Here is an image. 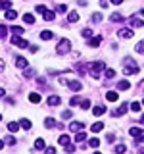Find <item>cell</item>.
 I'll return each mask as SVG.
<instances>
[{
  "instance_id": "6da1fadb",
  "label": "cell",
  "mask_w": 144,
  "mask_h": 154,
  "mask_svg": "<svg viewBox=\"0 0 144 154\" xmlns=\"http://www.w3.org/2000/svg\"><path fill=\"white\" fill-rule=\"evenodd\" d=\"M123 73L125 75H136L138 73V66L134 64L133 58H125V64H123Z\"/></svg>"
},
{
  "instance_id": "7a4b0ae2",
  "label": "cell",
  "mask_w": 144,
  "mask_h": 154,
  "mask_svg": "<svg viewBox=\"0 0 144 154\" xmlns=\"http://www.w3.org/2000/svg\"><path fill=\"white\" fill-rule=\"evenodd\" d=\"M88 67H90V73H92V77H100V73L106 71V64H104V62H90Z\"/></svg>"
},
{
  "instance_id": "3957f363",
  "label": "cell",
  "mask_w": 144,
  "mask_h": 154,
  "mask_svg": "<svg viewBox=\"0 0 144 154\" xmlns=\"http://www.w3.org/2000/svg\"><path fill=\"white\" fill-rule=\"evenodd\" d=\"M69 48H71V42H69V38H62L60 42H58V46H56V52L60 56H64L69 52Z\"/></svg>"
},
{
  "instance_id": "277c9868",
  "label": "cell",
  "mask_w": 144,
  "mask_h": 154,
  "mask_svg": "<svg viewBox=\"0 0 144 154\" xmlns=\"http://www.w3.org/2000/svg\"><path fill=\"white\" fill-rule=\"evenodd\" d=\"M10 42H12V45H16L17 48H27V46H31V45L25 41V38H21V37H17V35H14L12 38H10Z\"/></svg>"
},
{
  "instance_id": "5b68a950",
  "label": "cell",
  "mask_w": 144,
  "mask_h": 154,
  "mask_svg": "<svg viewBox=\"0 0 144 154\" xmlns=\"http://www.w3.org/2000/svg\"><path fill=\"white\" fill-rule=\"evenodd\" d=\"M131 135L136 137V143H144V131L138 127H131Z\"/></svg>"
},
{
  "instance_id": "8992f818",
  "label": "cell",
  "mask_w": 144,
  "mask_h": 154,
  "mask_svg": "<svg viewBox=\"0 0 144 154\" xmlns=\"http://www.w3.org/2000/svg\"><path fill=\"white\" fill-rule=\"evenodd\" d=\"M117 35L121 37V38H133L134 31H131L129 27H123V29H119V31H117Z\"/></svg>"
},
{
  "instance_id": "52a82bcc",
  "label": "cell",
  "mask_w": 144,
  "mask_h": 154,
  "mask_svg": "<svg viewBox=\"0 0 144 154\" xmlns=\"http://www.w3.org/2000/svg\"><path fill=\"white\" fill-rule=\"evenodd\" d=\"M69 129H71L73 133H81V131L85 129V123H83V122H73V123L69 125Z\"/></svg>"
},
{
  "instance_id": "ba28073f",
  "label": "cell",
  "mask_w": 144,
  "mask_h": 154,
  "mask_svg": "<svg viewBox=\"0 0 144 154\" xmlns=\"http://www.w3.org/2000/svg\"><path fill=\"white\" fill-rule=\"evenodd\" d=\"M40 100H42L40 93H31V94H29V102H33V104H38Z\"/></svg>"
},
{
  "instance_id": "9c48e42d",
  "label": "cell",
  "mask_w": 144,
  "mask_h": 154,
  "mask_svg": "<svg viewBox=\"0 0 144 154\" xmlns=\"http://www.w3.org/2000/svg\"><path fill=\"white\" fill-rule=\"evenodd\" d=\"M129 25H131V27H144V21L138 19V17H131V19H129Z\"/></svg>"
},
{
  "instance_id": "30bf717a",
  "label": "cell",
  "mask_w": 144,
  "mask_h": 154,
  "mask_svg": "<svg viewBox=\"0 0 144 154\" xmlns=\"http://www.w3.org/2000/svg\"><path fill=\"white\" fill-rule=\"evenodd\" d=\"M127 110H129V104H125V102H123V104L113 112V116H123V114H127Z\"/></svg>"
},
{
  "instance_id": "8fae6325",
  "label": "cell",
  "mask_w": 144,
  "mask_h": 154,
  "mask_svg": "<svg viewBox=\"0 0 144 154\" xmlns=\"http://www.w3.org/2000/svg\"><path fill=\"white\" fill-rule=\"evenodd\" d=\"M92 114H94V116H104V114H106V106H102V104L94 106V108H92Z\"/></svg>"
},
{
  "instance_id": "7c38bea8",
  "label": "cell",
  "mask_w": 144,
  "mask_h": 154,
  "mask_svg": "<svg viewBox=\"0 0 144 154\" xmlns=\"http://www.w3.org/2000/svg\"><path fill=\"white\" fill-rule=\"evenodd\" d=\"M67 87H69L71 91H81L83 89V85H81L79 81H67Z\"/></svg>"
},
{
  "instance_id": "4fadbf2b",
  "label": "cell",
  "mask_w": 144,
  "mask_h": 154,
  "mask_svg": "<svg viewBox=\"0 0 144 154\" xmlns=\"http://www.w3.org/2000/svg\"><path fill=\"white\" fill-rule=\"evenodd\" d=\"M100 42H102V37H100V35H96V37H92V38H90V41H88V46L96 48V46L100 45Z\"/></svg>"
},
{
  "instance_id": "5bb4252c",
  "label": "cell",
  "mask_w": 144,
  "mask_h": 154,
  "mask_svg": "<svg viewBox=\"0 0 144 154\" xmlns=\"http://www.w3.org/2000/svg\"><path fill=\"white\" fill-rule=\"evenodd\" d=\"M117 89L119 91H127V89H131V83H129L127 79H123V81H119V83H117Z\"/></svg>"
},
{
  "instance_id": "9a60e30c",
  "label": "cell",
  "mask_w": 144,
  "mask_h": 154,
  "mask_svg": "<svg viewBox=\"0 0 144 154\" xmlns=\"http://www.w3.org/2000/svg\"><path fill=\"white\" fill-rule=\"evenodd\" d=\"M4 17L12 21V19H16V17H17V12H16V10H8V12H4Z\"/></svg>"
},
{
  "instance_id": "2e32d148",
  "label": "cell",
  "mask_w": 144,
  "mask_h": 154,
  "mask_svg": "<svg viewBox=\"0 0 144 154\" xmlns=\"http://www.w3.org/2000/svg\"><path fill=\"white\" fill-rule=\"evenodd\" d=\"M52 37H54V33H52V31H48V29H44V31L40 33V38H42V41H50Z\"/></svg>"
},
{
  "instance_id": "e0dca14e",
  "label": "cell",
  "mask_w": 144,
  "mask_h": 154,
  "mask_svg": "<svg viewBox=\"0 0 144 154\" xmlns=\"http://www.w3.org/2000/svg\"><path fill=\"white\" fill-rule=\"evenodd\" d=\"M27 64H29V62L25 60V58H21V56L16 58V66H17V67H27Z\"/></svg>"
},
{
  "instance_id": "ac0fdd59",
  "label": "cell",
  "mask_w": 144,
  "mask_h": 154,
  "mask_svg": "<svg viewBox=\"0 0 144 154\" xmlns=\"http://www.w3.org/2000/svg\"><path fill=\"white\" fill-rule=\"evenodd\" d=\"M23 21L29 23V25H33V23H35V16H33V14H23Z\"/></svg>"
},
{
  "instance_id": "d6986e66",
  "label": "cell",
  "mask_w": 144,
  "mask_h": 154,
  "mask_svg": "<svg viewBox=\"0 0 144 154\" xmlns=\"http://www.w3.org/2000/svg\"><path fill=\"white\" fill-rule=\"evenodd\" d=\"M67 21H71V23L79 21V14H77V12H69V14H67Z\"/></svg>"
},
{
  "instance_id": "ffe728a7",
  "label": "cell",
  "mask_w": 144,
  "mask_h": 154,
  "mask_svg": "<svg viewBox=\"0 0 144 154\" xmlns=\"http://www.w3.org/2000/svg\"><path fill=\"white\" fill-rule=\"evenodd\" d=\"M106 98H108V100H110V102H115V100H117V98H119V94H117V93H115V91H110V93H108V94H106Z\"/></svg>"
},
{
  "instance_id": "44dd1931",
  "label": "cell",
  "mask_w": 144,
  "mask_h": 154,
  "mask_svg": "<svg viewBox=\"0 0 144 154\" xmlns=\"http://www.w3.org/2000/svg\"><path fill=\"white\" fill-rule=\"evenodd\" d=\"M58 104H60V96L52 94L50 98H48V106H58Z\"/></svg>"
},
{
  "instance_id": "7402d4cb",
  "label": "cell",
  "mask_w": 144,
  "mask_h": 154,
  "mask_svg": "<svg viewBox=\"0 0 144 154\" xmlns=\"http://www.w3.org/2000/svg\"><path fill=\"white\" fill-rule=\"evenodd\" d=\"M19 127H21V125L16 123V122H10V123H8V131H10V133H16Z\"/></svg>"
},
{
  "instance_id": "603a6c76",
  "label": "cell",
  "mask_w": 144,
  "mask_h": 154,
  "mask_svg": "<svg viewBox=\"0 0 144 154\" xmlns=\"http://www.w3.org/2000/svg\"><path fill=\"white\" fill-rule=\"evenodd\" d=\"M58 143H60V144H64V146H67V144H71V143H69V135H60Z\"/></svg>"
},
{
  "instance_id": "cb8c5ba5",
  "label": "cell",
  "mask_w": 144,
  "mask_h": 154,
  "mask_svg": "<svg viewBox=\"0 0 144 154\" xmlns=\"http://www.w3.org/2000/svg\"><path fill=\"white\" fill-rule=\"evenodd\" d=\"M10 31H12V33H14V35H17V37H21V35H23V31H25V29H23V27H17V25H14L12 29H10Z\"/></svg>"
},
{
  "instance_id": "d4e9b609",
  "label": "cell",
  "mask_w": 144,
  "mask_h": 154,
  "mask_svg": "<svg viewBox=\"0 0 144 154\" xmlns=\"http://www.w3.org/2000/svg\"><path fill=\"white\" fill-rule=\"evenodd\" d=\"M81 35H83L85 38H88V41H90V38H92V29H88V27L83 29V31H81Z\"/></svg>"
},
{
  "instance_id": "484cf974",
  "label": "cell",
  "mask_w": 144,
  "mask_h": 154,
  "mask_svg": "<svg viewBox=\"0 0 144 154\" xmlns=\"http://www.w3.org/2000/svg\"><path fill=\"white\" fill-rule=\"evenodd\" d=\"M35 148H37V150H42V148H46L44 141H42V139H37V141H35Z\"/></svg>"
},
{
  "instance_id": "4316f807",
  "label": "cell",
  "mask_w": 144,
  "mask_h": 154,
  "mask_svg": "<svg viewBox=\"0 0 144 154\" xmlns=\"http://www.w3.org/2000/svg\"><path fill=\"white\" fill-rule=\"evenodd\" d=\"M90 129H92V133H100L104 129V123H92V127H90Z\"/></svg>"
},
{
  "instance_id": "83f0119b",
  "label": "cell",
  "mask_w": 144,
  "mask_h": 154,
  "mask_svg": "<svg viewBox=\"0 0 144 154\" xmlns=\"http://www.w3.org/2000/svg\"><path fill=\"white\" fill-rule=\"evenodd\" d=\"M88 146H92V148H98L100 146V139H96V137H92L88 141Z\"/></svg>"
},
{
  "instance_id": "f1b7e54d",
  "label": "cell",
  "mask_w": 144,
  "mask_h": 154,
  "mask_svg": "<svg viewBox=\"0 0 144 154\" xmlns=\"http://www.w3.org/2000/svg\"><path fill=\"white\" fill-rule=\"evenodd\" d=\"M0 8H4L8 12V10H12V2H10V0H2V2H0Z\"/></svg>"
},
{
  "instance_id": "f546056e",
  "label": "cell",
  "mask_w": 144,
  "mask_h": 154,
  "mask_svg": "<svg viewBox=\"0 0 144 154\" xmlns=\"http://www.w3.org/2000/svg\"><path fill=\"white\" fill-rule=\"evenodd\" d=\"M44 125H46L48 129H52V127H54V125H58V123H56L52 118H46V119H44Z\"/></svg>"
},
{
  "instance_id": "4dcf8cb0",
  "label": "cell",
  "mask_w": 144,
  "mask_h": 154,
  "mask_svg": "<svg viewBox=\"0 0 144 154\" xmlns=\"http://www.w3.org/2000/svg\"><path fill=\"white\" fill-rule=\"evenodd\" d=\"M110 19H112L113 23H119V21H123V16H121V14H113V16L110 17Z\"/></svg>"
},
{
  "instance_id": "1f68e13d",
  "label": "cell",
  "mask_w": 144,
  "mask_h": 154,
  "mask_svg": "<svg viewBox=\"0 0 144 154\" xmlns=\"http://www.w3.org/2000/svg\"><path fill=\"white\" fill-rule=\"evenodd\" d=\"M19 125H21L23 129H31V122H29V119H21V122H19Z\"/></svg>"
},
{
  "instance_id": "d6a6232c",
  "label": "cell",
  "mask_w": 144,
  "mask_h": 154,
  "mask_svg": "<svg viewBox=\"0 0 144 154\" xmlns=\"http://www.w3.org/2000/svg\"><path fill=\"white\" fill-rule=\"evenodd\" d=\"M71 116H73L71 110H64V112H62V118H64V119H71Z\"/></svg>"
},
{
  "instance_id": "836d02e7",
  "label": "cell",
  "mask_w": 144,
  "mask_h": 154,
  "mask_svg": "<svg viewBox=\"0 0 144 154\" xmlns=\"http://www.w3.org/2000/svg\"><path fill=\"white\" fill-rule=\"evenodd\" d=\"M85 139H86V135H85V133H77L75 141H77V143H85Z\"/></svg>"
},
{
  "instance_id": "e575fe53",
  "label": "cell",
  "mask_w": 144,
  "mask_h": 154,
  "mask_svg": "<svg viewBox=\"0 0 144 154\" xmlns=\"http://www.w3.org/2000/svg\"><path fill=\"white\" fill-rule=\"evenodd\" d=\"M54 17H56V16H54V12H50V10H48V12L44 14V19H46V21H52Z\"/></svg>"
},
{
  "instance_id": "d590c367",
  "label": "cell",
  "mask_w": 144,
  "mask_h": 154,
  "mask_svg": "<svg viewBox=\"0 0 144 154\" xmlns=\"http://www.w3.org/2000/svg\"><path fill=\"white\" fill-rule=\"evenodd\" d=\"M136 52H138V54H144V41H140L136 45Z\"/></svg>"
},
{
  "instance_id": "8d00e7d4",
  "label": "cell",
  "mask_w": 144,
  "mask_h": 154,
  "mask_svg": "<svg viewBox=\"0 0 144 154\" xmlns=\"http://www.w3.org/2000/svg\"><path fill=\"white\" fill-rule=\"evenodd\" d=\"M6 35H8V27L6 25H0V38L6 37Z\"/></svg>"
},
{
  "instance_id": "74e56055",
  "label": "cell",
  "mask_w": 144,
  "mask_h": 154,
  "mask_svg": "<svg viewBox=\"0 0 144 154\" xmlns=\"http://www.w3.org/2000/svg\"><path fill=\"white\" fill-rule=\"evenodd\" d=\"M81 102H83V98H79V96H73V98H71V106H77Z\"/></svg>"
},
{
  "instance_id": "f35d334b",
  "label": "cell",
  "mask_w": 144,
  "mask_h": 154,
  "mask_svg": "<svg viewBox=\"0 0 144 154\" xmlns=\"http://www.w3.org/2000/svg\"><path fill=\"white\" fill-rule=\"evenodd\" d=\"M125 150H127V148H125V144H117V146H115V152H117V154H123Z\"/></svg>"
},
{
  "instance_id": "ab89813d",
  "label": "cell",
  "mask_w": 144,
  "mask_h": 154,
  "mask_svg": "<svg viewBox=\"0 0 144 154\" xmlns=\"http://www.w3.org/2000/svg\"><path fill=\"white\" fill-rule=\"evenodd\" d=\"M106 77H108V79H113V77H115V69H106Z\"/></svg>"
},
{
  "instance_id": "60d3db41",
  "label": "cell",
  "mask_w": 144,
  "mask_h": 154,
  "mask_svg": "<svg viewBox=\"0 0 144 154\" xmlns=\"http://www.w3.org/2000/svg\"><path fill=\"white\" fill-rule=\"evenodd\" d=\"M81 108H83V110H86V108H90V100H88V98H85L83 102H81Z\"/></svg>"
},
{
  "instance_id": "b9f144b4",
  "label": "cell",
  "mask_w": 144,
  "mask_h": 154,
  "mask_svg": "<svg viewBox=\"0 0 144 154\" xmlns=\"http://www.w3.org/2000/svg\"><path fill=\"white\" fill-rule=\"evenodd\" d=\"M37 12H38V14H42V16H44V14L48 12V10H46L44 6H42V4H38V6H37Z\"/></svg>"
},
{
  "instance_id": "7bdbcfd3",
  "label": "cell",
  "mask_w": 144,
  "mask_h": 154,
  "mask_svg": "<svg viewBox=\"0 0 144 154\" xmlns=\"http://www.w3.org/2000/svg\"><path fill=\"white\" fill-rule=\"evenodd\" d=\"M65 152L67 154H73L75 152V144H67V146H65Z\"/></svg>"
},
{
  "instance_id": "ee69618b",
  "label": "cell",
  "mask_w": 144,
  "mask_h": 154,
  "mask_svg": "<svg viewBox=\"0 0 144 154\" xmlns=\"http://www.w3.org/2000/svg\"><path fill=\"white\" fill-rule=\"evenodd\" d=\"M131 110H133V112H140V104H138V102H133L131 104Z\"/></svg>"
},
{
  "instance_id": "f6af8a7d",
  "label": "cell",
  "mask_w": 144,
  "mask_h": 154,
  "mask_svg": "<svg viewBox=\"0 0 144 154\" xmlns=\"http://www.w3.org/2000/svg\"><path fill=\"white\" fill-rule=\"evenodd\" d=\"M92 21H96V23L102 21V16H100V14H92Z\"/></svg>"
},
{
  "instance_id": "bcb514c9",
  "label": "cell",
  "mask_w": 144,
  "mask_h": 154,
  "mask_svg": "<svg viewBox=\"0 0 144 154\" xmlns=\"http://www.w3.org/2000/svg\"><path fill=\"white\" fill-rule=\"evenodd\" d=\"M23 75H25V77H33V75H35V69H27Z\"/></svg>"
},
{
  "instance_id": "7dc6e473",
  "label": "cell",
  "mask_w": 144,
  "mask_h": 154,
  "mask_svg": "<svg viewBox=\"0 0 144 154\" xmlns=\"http://www.w3.org/2000/svg\"><path fill=\"white\" fill-rule=\"evenodd\" d=\"M46 154H56V148L54 146H46Z\"/></svg>"
},
{
  "instance_id": "c3c4849f",
  "label": "cell",
  "mask_w": 144,
  "mask_h": 154,
  "mask_svg": "<svg viewBox=\"0 0 144 154\" xmlns=\"http://www.w3.org/2000/svg\"><path fill=\"white\" fill-rule=\"evenodd\" d=\"M58 12H67V8L64 6V4H62V6H58Z\"/></svg>"
},
{
  "instance_id": "681fc988",
  "label": "cell",
  "mask_w": 144,
  "mask_h": 154,
  "mask_svg": "<svg viewBox=\"0 0 144 154\" xmlns=\"http://www.w3.org/2000/svg\"><path fill=\"white\" fill-rule=\"evenodd\" d=\"M8 143H10V144H16V139H14L12 135H10V137H8Z\"/></svg>"
},
{
  "instance_id": "f907efd6",
  "label": "cell",
  "mask_w": 144,
  "mask_h": 154,
  "mask_svg": "<svg viewBox=\"0 0 144 154\" xmlns=\"http://www.w3.org/2000/svg\"><path fill=\"white\" fill-rule=\"evenodd\" d=\"M110 2H112V4H115V6H117V4H121L123 0H110Z\"/></svg>"
},
{
  "instance_id": "816d5d0a",
  "label": "cell",
  "mask_w": 144,
  "mask_h": 154,
  "mask_svg": "<svg viewBox=\"0 0 144 154\" xmlns=\"http://www.w3.org/2000/svg\"><path fill=\"white\" fill-rule=\"evenodd\" d=\"M2 69H4V60L0 58V71H2Z\"/></svg>"
},
{
  "instance_id": "f5cc1de1",
  "label": "cell",
  "mask_w": 144,
  "mask_h": 154,
  "mask_svg": "<svg viewBox=\"0 0 144 154\" xmlns=\"http://www.w3.org/2000/svg\"><path fill=\"white\" fill-rule=\"evenodd\" d=\"M4 93H6V91H4L2 87H0V98H2V96H4Z\"/></svg>"
},
{
  "instance_id": "db71d44e",
  "label": "cell",
  "mask_w": 144,
  "mask_h": 154,
  "mask_svg": "<svg viewBox=\"0 0 144 154\" xmlns=\"http://www.w3.org/2000/svg\"><path fill=\"white\" fill-rule=\"evenodd\" d=\"M2 148H4V141H2V139H0V150H2Z\"/></svg>"
},
{
  "instance_id": "11a10c76",
  "label": "cell",
  "mask_w": 144,
  "mask_h": 154,
  "mask_svg": "<svg viewBox=\"0 0 144 154\" xmlns=\"http://www.w3.org/2000/svg\"><path fill=\"white\" fill-rule=\"evenodd\" d=\"M140 122H142V123H144V114H142V116H140Z\"/></svg>"
},
{
  "instance_id": "9f6ffc18",
  "label": "cell",
  "mask_w": 144,
  "mask_h": 154,
  "mask_svg": "<svg viewBox=\"0 0 144 154\" xmlns=\"http://www.w3.org/2000/svg\"><path fill=\"white\" fill-rule=\"evenodd\" d=\"M140 16H142V17H144V10H140Z\"/></svg>"
},
{
  "instance_id": "6f0895ef",
  "label": "cell",
  "mask_w": 144,
  "mask_h": 154,
  "mask_svg": "<svg viewBox=\"0 0 144 154\" xmlns=\"http://www.w3.org/2000/svg\"><path fill=\"white\" fill-rule=\"evenodd\" d=\"M94 154H100V152H94Z\"/></svg>"
},
{
  "instance_id": "680465c9",
  "label": "cell",
  "mask_w": 144,
  "mask_h": 154,
  "mask_svg": "<svg viewBox=\"0 0 144 154\" xmlns=\"http://www.w3.org/2000/svg\"><path fill=\"white\" fill-rule=\"evenodd\" d=\"M0 119H2V116H0Z\"/></svg>"
},
{
  "instance_id": "91938a15",
  "label": "cell",
  "mask_w": 144,
  "mask_h": 154,
  "mask_svg": "<svg viewBox=\"0 0 144 154\" xmlns=\"http://www.w3.org/2000/svg\"><path fill=\"white\" fill-rule=\"evenodd\" d=\"M142 104H144V100H142Z\"/></svg>"
},
{
  "instance_id": "94428289",
  "label": "cell",
  "mask_w": 144,
  "mask_h": 154,
  "mask_svg": "<svg viewBox=\"0 0 144 154\" xmlns=\"http://www.w3.org/2000/svg\"><path fill=\"white\" fill-rule=\"evenodd\" d=\"M142 87H144V85H142Z\"/></svg>"
}]
</instances>
